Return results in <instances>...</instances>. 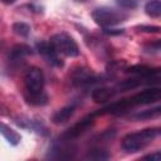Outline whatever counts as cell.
<instances>
[{
    "mask_svg": "<svg viewBox=\"0 0 161 161\" xmlns=\"http://www.w3.org/2000/svg\"><path fill=\"white\" fill-rule=\"evenodd\" d=\"M160 135V128H146L138 132H132L122 138V148L128 152H137L150 145Z\"/></svg>",
    "mask_w": 161,
    "mask_h": 161,
    "instance_id": "6da1fadb",
    "label": "cell"
},
{
    "mask_svg": "<svg viewBox=\"0 0 161 161\" xmlns=\"http://www.w3.org/2000/svg\"><path fill=\"white\" fill-rule=\"evenodd\" d=\"M160 97H161V89L160 88H150V89H145L140 93H136V94H133L128 98L114 102V108H116L117 113H121V112L128 109L130 107L148 104V103L156 102V101L160 99Z\"/></svg>",
    "mask_w": 161,
    "mask_h": 161,
    "instance_id": "7a4b0ae2",
    "label": "cell"
},
{
    "mask_svg": "<svg viewBox=\"0 0 161 161\" xmlns=\"http://www.w3.org/2000/svg\"><path fill=\"white\" fill-rule=\"evenodd\" d=\"M52 45L54 47V49L60 53V54H64L67 57H70V58H74V57H78L79 55V48H78V44L75 43V40L68 35L67 33H58V34H54L50 40Z\"/></svg>",
    "mask_w": 161,
    "mask_h": 161,
    "instance_id": "3957f363",
    "label": "cell"
},
{
    "mask_svg": "<svg viewBox=\"0 0 161 161\" xmlns=\"http://www.w3.org/2000/svg\"><path fill=\"white\" fill-rule=\"evenodd\" d=\"M92 18L96 21V24L101 26H112L114 24H118L119 21H123V19H126L127 15L114 9L98 8L92 13Z\"/></svg>",
    "mask_w": 161,
    "mask_h": 161,
    "instance_id": "277c9868",
    "label": "cell"
},
{
    "mask_svg": "<svg viewBox=\"0 0 161 161\" xmlns=\"http://www.w3.org/2000/svg\"><path fill=\"white\" fill-rule=\"evenodd\" d=\"M24 83H25V88H26L28 92L43 91V87H44V74H43V72L36 67L29 68L25 73Z\"/></svg>",
    "mask_w": 161,
    "mask_h": 161,
    "instance_id": "5b68a950",
    "label": "cell"
},
{
    "mask_svg": "<svg viewBox=\"0 0 161 161\" xmlns=\"http://www.w3.org/2000/svg\"><path fill=\"white\" fill-rule=\"evenodd\" d=\"M93 122H94V116L93 114H89V116L84 117L83 119H80L79 122H77L75 125H73L70 128H68L65 131V133L63 135V138H65V140L69 141V140H74V138L82 136L84 132H87L92 127Z\"/></svg>",
    "mask_w": 161,
    "mask_h": 161,
    "instance_id": "8992f818",
    "label": "cell"
},
{
    "mask_svg": "<svg viewBox=\"0 0 161 161\" xmlns=\"http://www.w3.org/2000/svg\"><path fill=\"white\" fill-rule=\"evenodd\" d=\"M127 73L136 74L141 78H145L147 80H158L160 79V68H152L147 65H132L127 68Z\"/></svg>",
    "mask_w": 161,
    "mask_h": 161,
    "instance_id": "52a82bcc",
    "label": "cell"
},
{
    "mask_svg": "<svg viewBox=\"0 0 161 161\" xmlns=\"http://www.w3.org/2000/svg\"><path fill=\"white\" fill-rule=\"evenodd\" d=\"M36 49L53 65H57V67H62L63 65V62L58 57V52L54 49V47L52 45L50 42H40V43H38L36 44Z\"/></svg>",
    "mask_w": 161,
    "mask_h": 161,
    "instance_id": "ba28073f",
    "label": "cell"
},
{
    "mask_svg": "<svg viewBox=\"0 0 161 161\" xmlns=\"http://www.w3.org/2000/svg\"><path fill=\"white\" fill-rule=\"evenodd\" d=\"M0 133L5 137V140L10 145H14V146H16L21 140V136L15 130H13L10 126H8V125H5L3 122H0Z\"/></svg>",
    "mask_w": 161,
    "mask_h": 161,
    "instance_id": "9c48e42d",
    "label": "cell"
},
{
    "mask_svg": "<svg viewBox=\"0 0 161 161\" xmlns=\"http://www.w3.org/2000/svg\"><path fill=\"white\" fill-rule=\"evenodd\" d=\"M25 101L31 106H44L48 102V96L43 92H28L25 93Z\"/></svg>",
    "mask_w": 161,
    "mask_h": 161,
    "instance_id": "30bf717a",
    "label": "cell"
},
{
    "mask_svg": "<svg viewBox=\"0 0 161 161\" xmlns=\"http://www.w3.org/2000/svg\"><path fill=\"white\" fill-rule=\"evenodd\" d=\"M74 109H75L74 106H67V107H63L62 109H59L58 112L54 113V116H53V118H52L53 123H55V125H60V123L67 122V121L73 116Z\"/></svg>",
    "mask_w": 161,
    "mask_h": 161,
    "instance_id": "8fae6325",
    "label": "cell"
},
{
    "mask_svg": "<svg viewBox=\"0 0 161 161\" xmlns=\"http://www.w3.org/2000/svg\"><path fill=\"white\" fill-rule=\"evenodd\" d=\"M96 82V77L89 72V70H84V69H79L74 73L73 75V83L77 86H82V84H89Z\"/></svg>",
    "mask_w": 161,
    "mask_h": 161,
    "instance_id": "7c38bea8",
    "label": "cell"
},
{
    "mask_svg": "<svg viewBox=\"0 0 161 161\" xmlns=\"http://www.w3.org/2000/svg\"><path fill=\"white\" fill-rule=\"evenodd\" d=\"M113 94H114V89L102 87V88H97L92 92V98L96 103H104L108 99H111Z\"/></svg>",
    "mask_w": 161,
    "mask_h": 161,
    "instance_id": "4fadbf2b",
    "label": "cell"
},
{
    "mask_svg": "<svg viewBox=\"0 0 161 161\" xmlns=\"http://www.w3.org/2000/svg\"><path fill=\"white\" fill-rule=\"evenodd\" d=\"M145 11L151 18H158L161 15V3H160V0H151V1L146 3Z\"/></svg>",
    "mask_w": 161,
    "mask_h": 161,
    "instance_id": "5bb4252c",
    "label": "cell"
},
{
    "mask_svg": "<svg viewBox=\"0 0 161 161\" xmlns=\"http://www.w3.org/2000/svg\"><path fill=\"white\" fill-rule=\"evenodd\" d=\"M160 113H161V107H156L152 109H146V111L135 113L131 116V118H133V119H150V118L158 117Z\"/></svg>",
    "mask_w": 161,
    "mask_h": 161,
    "instance_id": "9a60e30c",
    "label": "cell"
},
{
    "mask_svg": "<svg viewBox=\"0 0 161 161\" xmlns=\"http://www.w3.org/2000/svg\"><path fill=\"white\" fill-rule=\"evenodd\" d=\"M31 54V49L30 47L25 45V44H18L15 45L13 49H11V53H10V57L13 59H20L25 55H29Z\"/></svg>",
    "mask_w": 161,
    "mask_h": 161,
    "instance_id": "2e32d148",
    "label": "cell"
},
{
    "mask_svg": "<svg viewBox=\"0 0 161 161\" xmlns=\"http://www.w3.org/2000/svg\"><path fill=\"white\" fill-rule=\"evenodd\" d=\"M86 157H87V158H89V160L99 161V160H107L109 156H108V153H107L104 150L94 148V150H89V152L87 153V156H86Z\"/></svg>",
    "mask_w": 161,
    "mask_h": 161,
    "instance_id": "e0dca14e",
    "label": "cell"
},
{
    "mask_svg": "<svg viewBox=\"0 0 161 161\" xmlns=\"http://www.w3.org/2000/svg\"><path fill=\"white\" fill-rule=\"evenodd\" d=\"M13 30L15 34H18L20 36H28L30 33V26L23 21H18L13 25Z\"/></svg>",
    "mask_w": 161,
    "mask_h": 161,
    "instance_id": "ac0fdd59",
    "label": "cell"
},
{
    "mask_svg": "<svg viewBox=\"0 0 161 161\" xmlns=\"http://www.w3.org/2000/svg\"><path fill=\"white\" fill-rule=\"evenodd\" d=\"M137 29H140V31H145V33H160V28L158 26H150V25H141L137 26Z\"/></svg>",
    "mask_w": 161,
    "mask_h": 161,
    "instance_id": "d6986e66",
    "label": "cell"
},
{
    "mask_svg": "<svg viewBox=\"0 0 161 161\" xmlns=\"http://www.w3.org/2000/svg\"><path fill=\"white\" fill-rule=\"evenodd\" d=\"M118 4L123 8L131 9V8H135L137 5V1L136 0H118Z\"/></svg>",
    "mask_w": 161,
    "mask_h": 161,
    "instance_id": "ffe728a7",
    "label": "cell"
},
{
    "mask_svg": "<svg viewBox=\"0 0 161 161\" xmlns=\"http://www.w3.org/2000/svg\"><path fill=\"white\" fill-rule=\"evenodd\" d=\"M143 160H150V161H161V152L160 151H156L151 155H147L143 157Z\"/></svg>",
    "mask_w": 161,
    "mask_h": 161,
    "instance_id": "44dd1931",
    "label": "cell"
},
{
    "mask_svg": "<svg viewBox=\"0 0 161 161\" xmlns=\"http://www.w3.org/2000/svg\"><path fill=\"white\" fill-rule=\"evenodd\" d=\"M103 33H106V34H122L123 33V30H119V29H113V30H111V29H104L103 30Z\"/></svg>",
    "mask_w": 161,
    "mask_h": 161,
    "instance_id": "7402d4cb",
    "label": "cell"
},
{
    "mask_svg": "<svg viewBox=\"0 0 161 161\" xmlns=\"http://www.w3.org/2000/svg\"><path fill=\"white\" fill-rule=\"evenodd\" d=\"M1 3H4V4H8V5H10V4H13V3H15L16 0H0Z\"/></svg>",
    "mask_w": 161,
    "mask_h": 161,
    "instance_id": "603a6c76",
    "label": "cell"
}]
</instances>
